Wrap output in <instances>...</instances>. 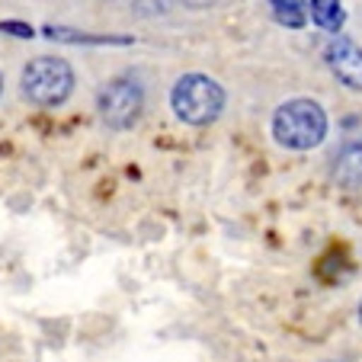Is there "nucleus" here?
I'll return each mask as SVG.
<instances>
[{
	"instance_id": "6e6552de",
	"label": "nucleus",
	"mask_w": 362,
	"mask_h": 362,
	"mask_svg": "<svg viewBox=\"0 0 362 362\" xmlns=\"http://www.w3.org/2000/svg\"><path fill=\"white\" fill-rule=\"evenodd\" d=\"M273 16L288 29H301L308 23L305 0H273Z\"/></svg>"
},
{
	"instance_id": "f8f14e48",
	"label": "nucleus",
	"mask_w": 362,
	"mask_h": 362,
	"mask_svg": "<svg viewBox=\"0 0 362 362\" xmlns=\"http://www.w3.org/2000/svg\"><path fill=\"white\" fill-rule=\"evenodd\" d=\"M0 93H4V77H0Z\"/></svg>"
},
{
	"instance_id": "39448f33",
	"label": "nucleus",
	"mask_w": 362,
	"mask_h": 362,
	"mask_svg": "<svg viewBox=\"0 0 362 362\" xmlns=\"http://www.w3.org/2000/svg\"><path fill=\"white\" fill-rule=\"evenodd\" d=\"M330 68L340 77L346 87L362 90V52L353 45V42L340 39L334 48H330Z\"/></svg>"
},
{
	"instance_id": "0eeeda50",
	"label": "nucleus",
	"mask_w": 362,
	"mask_h": 362,
	"mask_svg": "<svg viewBox=\"0 0 362 362\" xmlns=\"http://www.w3.org/2000/svg\"><path fill=\"white\" fill-rule=\"evenodd\" d=\"M308 13H311L315 26H321L324 33H340L343 23H346V10H343L340 0H311Z\"/></svg>"
},
{
	"instance_id": "9b49d317",
	"label": "nucleus",
	"mask_w": 362,
	"mask_h": 362,
	"mask_svg": "<svg viewBox=\"0 0 362 362\" xmlns=\"http://www.w3.org/2000/svg\"><path fill=\"white\" fill-rule=\"evenodd\" d=\"M359 324H362V301H359Z\"/></svg>"
},
{
	"instance_id": "7ed1b4c3",
	"label": "nucleus",
	"mask_w": 362,
	"mask_h": 362,
	"mask_svg": "<svg viewBox=\"0 0 362 362\" xmlns=\"http://www.w3.org/2000/svg\"><path fill=\"white\" fill-rule=\"evenodd\" d=\"M20 90L35 106H62L74 90V71L64 58L39 55L23 68Z\"/></svg>"
},
{
	"instance_id": "f03ea898",
	"label": "nucleus",
	"mask_w": 362,
	"mask_h": 362,
	"mask_svg": "<svg viewBox=\"0 0 362 362\" xmlns=\"http://www.w3.org/2000/svg\"><path fill=\"white\" fill-rule=\"evenodd\" d=\"M170 103L186 125H212L225 110V90L209 74H183L173 83Z\"/></svg>"
},
{
	"instance_id": "20e7f679",
	"label": "nucleus",
	"mask_w": 362,
	"mask_h": 362,
	"mask_svg": "<svg viewBox=\"0 0 362 362\" xmlns=\"http://www.w3.org/2000/svg\"><path fill=\"white\" fill-rule=\"evenodd\" d=\"M96 106H100V119L110 125V129L125 132L138 122V116H141L144 93L135 81H129V77H116V81H110L100 90Z\"/></svg>"
},
{
	"instance_id": "f257e3e1",
	"label": "nucleus",
	"mask_w": 362,
	"mask_h": 362,
	"mask_svg": "<svg viewBox=\"0 0 362 362\" xmlns=\"http://www.w3.org/2000/svg\"><path fill=\"white\" fill-rule=\"evenodd\" d=\"M327 135V112L321 103L298 96L282 103L273 116V138L288 151H311Z\"/></svg>"
},
{
	"instance_id": "1a4fd4ad",
	"label": "nucleus",
	"mask_w": 362,
	"mask_h": 362,
	"mask_svg": "<svg viewBox=\"0 0 362 362\" xmlns=\"http://www.w3.org/2000/svg\"><path fill=\"white\" fill-rule=\"evenodd\" d=\"M0 33H13V35H20V39H29L33 26H26V23H0Z\"/></svg>"
},
{
	"instance_id": "9d476101",
	"label": "nucleus",
	"mask_w": 362,
	"mask_h": 362,
	"mask_svg": "<svg viewBox=\"0 0 362 362\" xmlns=\"http://www.w3.org/2000/svg\"><path fill=\"white\" fill-rule=\"evenodd\" d=\"M186 4H189V7H209L212 0H186Z\"/></svg>"
},
{
	"instance_id": "423d86ee",
	"label": "nucleus",
	"mask_w": 362,
	"mask_h": 362,
	"mask_svg": "<svg viewBox=\"0 0 362 362\" xmlns=\"http://www.w3.org/2000/svg\"><path fill=\"white\" fill-rule=\"evenodd\" d=\"M334 180L346 189L362 186V141H349L343 144V151L334 160Z\"/></svg>"
}]
</instances>
